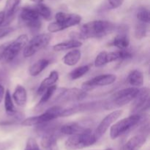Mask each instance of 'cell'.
Wrapping results in <instances>:
<instances>
[{"label": "cell", "instance_id": "cb8c5ba5", "mask_svg": "<svg viewBox=\"0 0 150 150\" xmlns=\"http://www.w3.org/2000/svg\"><path fill=\"white\" fill-rule=\"evenodd\" d=\"M57 88V86L53 85V86H50L48 89H45V92L42 94V97H41L39 103H38V104L37 105V106L35 107V109H37V108L39 109V108H42L44 105H45V104L48 103L49 101H51V98H52L53 95H54Z\"/></svg>", "mask_w": 150, "mask_h": 150}, {"label": "cell", "instance_id": "ac0fdd59", "mask_svg": "<svg viewBox=\"0 0 150 150\" xmlns=\"http://www.w3.org/2000/svg\"><path fill=\"white\" fill-rule=\"evenodd\" d=\"M13 98L18 106L24 107L27 102V93L26 89L21 85H18L13 92Z\"/></svg>", "mask_w": 150, "mask_h": 150}, {"label": "cell", "instance_id": "ba28073f", "mask_svg": "<svg viewBox=\"0 0 150 150\" xmlns=\"http://www.w3.org/2000/svg\"><path fill=\"white\" fill-rule=\"evenodd\" d=\"M51 39L52 35L51 34L45 33L35 35L29 42H27L23 48V57L28 58L33 56L42 48H45L51 42Z\"/></svg>", "mask_w": 150, "mask_h": 150}, {"label": "cell", "instance_id": "4fadbf2b", "mask_svg": "<svg viewBox=\"0 0 150 150\" xmlns=\"http://www.w3.org/2000/svg\"><path fill=\"white\" fill-rule=\"evenodd\" d=\"M86 96H87V92L83 89H77V88L65 89L59 98L57 103H67L81 100L84 99Z\"/></svg>", "mask_w": 150, "mask_h": 150}, {"label": "cell", "instance_id": "7c38bea8", "mask_svg": "<svg viewBox=\"0 0 150 150\" xmlns=\"http://www.w3.org/2000/svg\"><path fill=\"white\" fill-rule=\"evenodd\" d=\"M123 111L122 110H115V111H112L109 114L106 116L102 121L100 122L98 126L97 127L96 130H95L94 135L96 137L97 140L100 139L105 133L107 130H108L111 125L113 123L115 122L119 118L122 116Z\"/></svg>", "mask_w": 150, "mask_h": 150}, {"label": "cell", "instance_id": "e575fe53", "mask_svg": "<svg viewBox=\"0 0 150 150\" xmlns=\"http://www.w3.org/2000/svg\"><path fill=\"white\" fill-rule=\"evenodd\" d=\"M4 93H5V91H4V88L2 85L0 83V103L2 101L3 98H4Z\"/></svg>", "mask_w": 150, "mask_h": 150}, {"label": "cell", "instance_id": "836d02e7", "mask_svg": "<svg viewBox=\"0 0 150 150\" xmlns=\"http://www.w3.org/2000/svg\"><path fill=\"white\" fill-rule=\"evenodd\" d=\"M11 146L12 143L10 142H0V150H8Z\"/></svg>", "mask_w": 150, "mask_h": 150}, {"label": "cell", "instance_id": "ffe728a7", "mask_svg": "<svg viewBox=\"0 0 150 150\" xmlns=\"http://www.w3.org/2000/svg\"><path fill=\"white\" fill-rule=\"evenodd\" d=\"M82 42L80 40H70L65 41V42H59L53 46V50L56 52H60V51H67L70 49H74V48H79L82 45Z\"/></svg>", "mask_w": 150, "mask_h": 150}, {"label": "cell", "instance_id": "484cf974", "mask_svg": "<svg viewBox=\"0 0 150 150\" xmlns=\"http://www.w3.org/2000/svg\"><path fill=\"white\" fill-rule=\"evenodd\" d=\"M35 9L39 13L40 16L46 21H50L51 19V10L49 7L45 4L41 3H37L35 6Z\"/></svg>", "mask_w": 150, "mask_h": 150}, {"label": "cell", "instance_id": "f35d334b", "mask_svg": "<svg viewBox=\"0 0 150 150\" xmlns=\"http://www.w3.org/2000/svg\"><path fill=\"white\" fill-rule=\"evenodd\" d=\"M31 1H33L35 3H41L44 1V0H30Z\"/></svg>", "mask_w": 150, "mask_h": 150}, {"label": "cell", "instance_id": "8992f818", "mask_svg": "<svg viewBox=\"0 0 150 150\" xmlns=\"http://www.w3.org/2000/svg\"><path fill=\"white\" fill-rule=\"evenodd\" d=\"M62 109L63 108L60 105H54V106H51V108L47 109L45 112L41 114L40 115L29 117L26 120H22L21 124L23 126L31 127V126H38L39 125L43 124V123L53 121L58 117H60Z\"/></svg>", "mask_w": 150, "mask_h": 150}, {"label": "cell", "instance_id": "5b68a950", "mask_svg": "<svg viewBox=\"0 0 150 150\" xmlns=\"http://www.w3.org/2000/svg\"><path fill=\"white\" fill-rule=\"evenodd\" d=\"M97 139L92 132L71 135L66 140L64 146L67 150H79L95 144Z\"/></svg>", "mask_w": 150, "mask_h": 150}, {"label": "cell", "instance_id": "d6986e66", "mask_svg": "<svg viewBox=\"0 0 150 150\" xmlns=\"http://www.w3.org/2000/svg\"><path fill=\"white\" fill-rule=\"evenodd\" d=\"M111 44L113 46L117 47L120 50L127 49L130 45V39H129L127 32L121 31L114 38Z\"/></svg>", "mask_w": 150, "mask_h": 150}, {"label": "cell", "instance_id": "8d00e7d4", "mask_svg": "<svg viewBox=\"0 0 150 150\" xmlns=\"http://www.w3.org/2000/svg\"><path fill=\"white\" fill-rule=\"evenodd\" d=\"M5 46H6V44H4V45H1V46H0V59H1V55H2L3 51H4Z\"/></svg>", "mask_w": 150, "mask_h": 150}, {"label": "cell", "instance_id": "3957f363", "mask_svg": "<svg viewBox=\"0 0 150 150\" xmlns=\"http://www.w3.org/2000/svg\"><path fill=\"white\" fill-rule=\"evenodd\" d=\"M56 21L50 23L48 30L50 33H55L64 30L71 26H76L81 21V17L76 13H66L59 12L55 16Z\"/></svg>", "mask_w": 150, "mask_h": 150}, {"label": "cell", "instance_id": "2e32d148", "mask_svg": "<svg viewBox=\"0 0 150 150\" xmlns=\"http://www.w3.org/2000/svg\"><path fill=\"white\" fill-rule=\"evenodd\" d=\"M59 131L62 134L71 136L79 133L92 132V130L89 127H85L78 122H70L61 126L59 127Z\"/></svg>", "mask_w": 150, "mask_h": 150}, {"label": "cell", "instance_id": "d4e9b609", "mask_svg": "<svg viewBox=\"0 0 150 150\" xmlns=\"http://www.w3.org/2000/svg\"><path fill=\"white\" fill-rule=\"evenodd\" d=\"M4 108H5L6 114L8 116L13 115L16 112V107L13 103V98L10 95V91L7 89L4 93Z\"/></svg>", "mask_w": 150, "mask_h": 150}, {"label": "cell", "instance_id": "4dcf8cb0", "mask_svg": "<svg viewBox=\"0 0 150 150\" xmlns=\"http://www.w3.org/2000/svg\"><path fill=\"white\" fill-rule=\"evenodd\" d=\"M24 150H40L38 142L33 138H29L26 142Z\"/></svg>", "mask_w": 150, "mask_h": 150}, {"label": "cell", "instance_id": "f1b7e54d", "mask_svg": "<svg viewBox=\"0 0 150 150\" xmlns=\"http://www.w3.org/2000/svg\"><path fill=\"white\" fill-rule=\"evenodd\" d=\"M136 18L140 22L145 23H149L150 22L149 11L146 7H140L136 13Z\"/></svg>", "mask_w": 150, "mask_h": 150}, {"label": "cell", "instance_id": "5bb4252c", "mask_svg": "<svg viewBox=\"0 0 150 150\" xmlns=\"http://www.w3.org/2000/svg\"><path fill=\"white\" fill-rule=\"evenodd\" d=\"M149 132L141 131L140 133L130 138L125 144L123 150H139L146 143Z\"/></svg>", "mask_w": 150, "mask_h": 150}, {"label": "cell", "instance_id": "30bf717a", "mask_svg": "<svg viewBox=\"0 0 150 150\" xmlns=\"http://www.w3.org/2000/svg\"><path fill=\"white\" fill-rule=\"evenodd\" d=\"M130 106L131 114H139L147 109L149 106V89L148 87H142L139 89L137 95L133 100Z\"/></svg>", "mask_w": 150, "mask_h": 150}, {"label": "cell", "instance_id": "277c9868", "mask_svg": "<svg viewBox=\"0 0 150 150\" xmlns=\"http://www.w3.org/2000/svg\"><path fill=\"white\" fill-rule=\"evenodd\" d=\"M142 116L140 114H133L130 117L117 122L110 129L111 139H116L130 131L142 121Z\"/></svg>", "mask_w": 150, "mask_h": 150}, {"label": "cell", "instance_id": "6da1fadb", "mask_svg": "<svg viewBox=\"0 0 150 150\" xmlns=\"http://www.w3.org/2000/svg\"><path fill=\"white\" fill-rule=\"evenodd\" d=\"M114 24L108 21L96 20L85 23L81 28L80 35L81 39L104 38L111 33L114 29Z\"/></svg>", "mask_w": 150, "mask_h": 150}, {"label": "cell", "instance_id": "1f68e13d", "mask_svg": "<svg viewBox=\"0 0 150 150\" xmlns=\"http://www.w3.org/2000/svg\"><path fill=\"white\" fill-rule=\"evenodd\" d=\"M15 28L12 26H1L0 27V39H2L4 37L7 36L9 34L12 33L15 31Z\"/></svg>", "mask_w": 150, "mask_h": 150}, {"label": "cell", "instance_id": "603a6c76", "mask_svg": "<svg viewBox=\"0 0 150 150\" xmlns=\"http://www.w3.org/2000/svg\"><path fill=\"white\" fill-rule=\"evenodd\" d=\"M128 83L133 87H141L144 84L143 73L139 70H132L127 77Z\"/></svg>", "mask_w": 150, "mask_h": 150}, {"label": "cell", "instance_id": "7a4b0ae2", "mask_svg": "<svg viewBox=\"0 0 150 150\" xmlns=\"http://www.w3.org/2000/svg\"><path fill=\"white\" fill-rule=\"evenodd\" d=\"M138 92L139 89L136 87L125 88L117 91L103 103V106L106 110L115 109L124 106L126 104L132 102Z\"/></svg>", "mask_w": 150, "mask_h": 150}, {"label": "cell", "instance_id": "7402d4cb", "mask_svg": "<svg viewBox=\"0 0 150 150\" xmlns=\"http://www.w3.org/2000/svg\"><path fill=\"white\" fill-rule=\"evenodd\" d=\"M50 62L46 59H41L29 67V73L32 76H38L48 66Z\"/></svg>", "mask_w": 150, "mask_h": 150}, {"label": "cell", "instance_id": "9a60e30c", "mask_svg": "<svg viewBox=\"0 0 150 150\" xmlns=\"http://www.w3.org/2000/svg\"><path fill=\"white\" fill-rule=\"evenodd\" d=\"M21 0H7L4 7V18L1 26H8L14 19L16 10Z\"/></svg>", "mask_w": 150, "mask_h": 150}, {"label": "cell", "instance_id": "60d3db41", "mask_svg": "<svg viewBox=\"0 0 150 150\" xmlns=\"http://www.w3.org/2000/svg\"><path fill=\"white\" fill-rule=\"evenodd\" d=\"M1 1V0H0V1Z\"/></svg>", "mask_w": 150, "mask_h": 150}, {"label": "cell", "instance_id": "9c48e42d", "mask_svg": "<svg viewBox=\"0 0 150 150\" xmlns=\"http://www.w3.org/2000/svg\"><path fill=\"white\" fill-rule=\"evenodd\" d=\"M21 22L32 32L40 30L42 26L41 17L35 7H24L19 14Z\"/></svg>", "mask_w": 150, "mask_h": 150}, {"label": "cell", "instance_id": "d6a6232c", "mask_svg": "<svg viewBox=\"0 0 150 150\" xmlns=\"http://www.w3.org/2000/svg\"><path fill=\"white\" fill-rule=\"evenodd\" d=\"M125 0H108L110 9H117L123 4Z\"/></svg>", "mask_w": 150, "mask_h": 150}, {"label": "cell", "instance_id": "e0dca14e", "mask_svg": "<svg viewBox=\"0 0 150 150\" xmlns=\"http://www.w3.org/2000/svg\"><path fill=\"white\" fill-rule=\"evenodd\" d=\"M59 73L57 70H53L51 72V73L49 74V76L47 78H45L41 83L40 84L39 87H38V91H37V93L38 95H42V94L45 91V89H48L50 86H53V85L57 83V81L59 80Z\"/></svg>", "mask_w": 150, "mask_h": 150}, {"label": "cell", "instance_id": "52a82bcc", "mask_svg": "<svg viewBox=\"0 0 150 150\" xmlns=\"http://www.w3.org/2000/svg\"><path fill=\"white\" fill-rule=\"evenodd\" d=\"M28 40L29 39L27 35H21L10 43L6 44L0 60L4 63H9L13 61L21 50L23 49L26 44L27 43Z\"/></svg>", "mask_w": 150, "mask_h": 150}, {"label": "cell", "instance_id": "44dd1931", "mask_svg": "<svg viewBox=\"0 0 150 150\" xmlns=\"http://www.w3.org/2000/svg\"><path fill=\"white\" fill-rule=\"evenodd\" d=\"M81 58V52L80 50L74 48L70 52L67 53L62 59V62L65 65L74 66L80 61Z\"/></svg>", "mask_w": 150, "mask_h": 150}, {"label": "cell", "instance_id": "f546056e", "mask_svg": "<svg viewBox=\"0 0 150 150\" xmlns=\"http://www.w3.org/2000/svg\"><path fill=\"white\" fill-rule=\"evenodd\" d=\"M108 63V52H106L105 51H101L100 53H99L95 59V66L97 67H103Z\"/></svg>", "mask_w": 150, "mask_h": 150}, {"label": "cell", "instance_id": "d590c367", "mask_svg": "<svg viewBox=\"0 0 150 150\" xmlns=\"http://www.w3.org/2000/svg\"><path fill=\"white\" fill-rule=\"evenodd\" d=\"M4 11H1L0 12V27L1 26L3 23V21H4Z\"/></svg>", "mask_w": 150, "mask_h": 150}, {"label": "cell", "instance_id": "ab89813d", "mask_svg": "<svg viewBox=\"0 0 150 150\" xmlns=\"http://www.w3.org/2000/svg\"><path fill=\"white\" fill-rule=\"evenodd\" d=\"M105 150H114V149H111V148H108V149H106Z\"/></svg>", "mask_w": 150, "mask_h": 150}, {"label": "cell", "instance_id": "4316f807", "mask_svg": "<svg viewBox=\"0 0 150 150\" xmlns=\"http://www.w3.org/2000/svg\"><path fill=\"white\" fill-rule=\"evenodd\" d=\"M147 23L139 22L137 23L135 28V38L137 40H142L147 35Z\"/></svg>", "mask_w": 150, "mask_h": 150}, {"label": "cell", "instance_id": "8fae6325", "mask_svg": "<svg viewBox=\"0 0 150 150\" xmlns=\"http://www.w3.org/2000/svg\"><path fill=\"white\" fill-rule=\"evenodd\" d=\"M116 80H117V76L114 74L99 75L82 83V89L88 92L96 87L112 84L116 81Z\"/></svg>", "mask_w": 150, "mask_h": 150}, {"label": "cell", "instance_id": "83f0119b", "mask_svg": "<svg viewBox=\"0 0 150 150\" xmlns=\"http://www.w3.org/2000/svg\"><path fill=\"white\" fill-rule=\"evenodd\" d=\"M89 70V66L88 65H83L81 66V67H76L73 70H72L70 73L69 76H70V79L72 80H76L78 79H80L81 77L85 75L86 73H88Z\"/></svg>", "mask_w": 150, "mask_h": 150}, {"label": "cell", "instance_id": "74e56055", "mask_svg": "<svg viewBox=\"0 0 150 150\" xmlns=\"http://www.w3.org/2000/svg\"><path fill=\"white\" fill-rule=\"evenodd\" d=\"M4 73H3L1 71H0V82L4 79Z\"/></svg>", "mask_w": 150, "mask_h": 150}]
</instances>
